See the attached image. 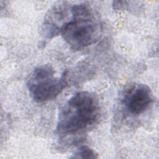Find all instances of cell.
<instances>
[{"label":"cell","mask_w":159,"mask_h":159,"mask_svg":"<svg viewBox=\"0 0 159 159\" xmlns=\"http://www.w3.org/2000/svg\"><path fill=\"white\" fill-rule=\"evenodd\" d=\"M99 114L96 96L88 91L78 92L60 110L56 132L65 137L81 134L96 123Z\"/></svg>","instance_id":"obj_1"},{"label":"cell","mask_w":159,"mask_h":159,"mask_svg":"<svg viewBox=\"0 0 159 159\" xmlns=\"http://www.w3.org/2000/svg\"><path fill=\"white\" fill-rule=\"evenodd\" d=\"M72 18L63 23L60 34L74 50H81L93 43L100 37L101 25L88 4L81 3L71 8Z\"/></svg>","instance_id":"obj_2"},{"label":"cell","mask_w":159,"mask_h":159,"mask_svg":"<svg viewBox=\"0 0 159 159\" xmlns=\"http://www.w3.org/2000/svg\"><path fill=\"white\" fill-rule=\"evenodd\" d=\"M67 73L64 71L57 78L54 76L53 68L48 65L35 68L27 83L31 98L37 102L54 99L66 86Z\"/></svg>","instance_id":"obj_3"},{"label":"cell","mask_w":159,"mask_h":159,"mask_svg":"<svg viewBox=\"0 0 159 159\" xmlns=\"http://www.w3.org/2000/svg\"><path fill=\"white\" fill-rule=\"evenodd\" d=\"M150 88L143 84H137L129 89L124 98V104L128 113L137 116L143 113L152 102Z\"/></svg>","instance_id":"obj_4"},{"label":"cell","mask_w":159,"mask_h":159,"mask_svg":"<svg viewBox=\"0 0 159 159\" xmlns=\"http://www.w3.org/2000/svg\"><path fill=\"white\" fill-rule=\"evenodd\" d=\"M98 157L94 151L86 145L80 147L71 157L75 158H96Z\"/></svg>","instance_id":"obj_5"}]
</instances>
